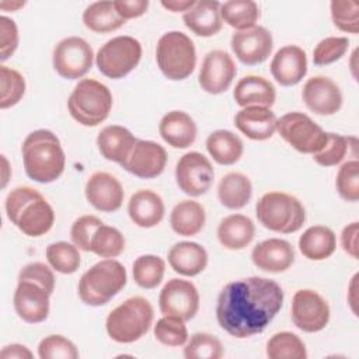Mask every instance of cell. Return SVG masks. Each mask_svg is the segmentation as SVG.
<instances>
[{"mask_svg":"<svg viewBox=\"0 0 359 359\" xmlns=\"http://www.w3.org/2000/svg\"><path fill=\"white\" fill-rule=\"evenodd\" d=\"M269 67L272 77L280 86H296L307 73L306 52L297 45H286L275 53Z\"/></svg>","mask_w":359,"mask_h":359,"instance_id":"cell-21","label":"cell"},{"mask_svg":"<svg viewBox=\"0 0 359 359\" xmlns=\"http://www.w3.org/2000/svg\"><path fill=\"white\" fill-rule=\"evenodd\" d=\"M255 215L265 229L282 234L296 233L306 222L303 203L296 196L280 191L264 194L255 205Z\"/></svg>","mask_w":359,"mask_h":359,"instance_id":"cell-6","label":"cell"},{"mask_svg":"<svg viewBox=\"0 0 359 359\" xmlns=\"http://www.w3.org/2000/svg\"><path fill=\"white\" fill-rule=\"evenodd\" d=\"M233 98L241 108L251 105L271 108L276 100V90L268 79L248 74L237 81L233 90Z\"/></svg>","mask_w":359,"mask_h":359,"instance_id":"cell-26","label":"cell"},{"mask_svg":"<svg viewBox=\"0 0 359 359\" xmlns=\"http://www.w3.org/2000/svg\"><path fill=\"white\" fill-rule=\"evenodd\" d=\"M156 62L160 72L172 81L189 77L196 66V49L192 39L181 31H168L156 46Z\"/></svg>","mask_w":359,"mask_h":359,"instance_id":"cell-8","label":"cell"},{"mask_svg":"<svg viewBox=\"0 0 359 359\" xmlns=\"http://www.w3.org/2000/svg\"><path fill=\"white\" fill-rule=\"evenodd\" d=\"M142 59V45L137 39L119 35L107 41L95 55L98 70L108 79L119 80L128 76Z\"/></svg>","mask_w":359,"mask_h":359,"instance_id":"cell-9","label":"cell"},{"mask_svg":"<svg viewBox=\"0 0 359 359\" xmlns=\"http://www.w3.org/2000/svg\"><path fill=\"white\" fill-rule=\"evenodd\" d=\"M0 108L7 109L21 101L25 94L24 76L8 66H0Z\"/></svg>","mask_w":359,"mask_h":359,"instance_id":"cell-41","label":"cell"},{"mask_svg":"<svg viewBox=\"0 0 359 359\" xmlns=\"http://www.w3.org/2000/svg\"><path fill=\"white\" fill-rule=\"evenodd\" d=\"M223 356L222 342L212 334L195 332L184 348L187 359H220Z\"/></svg>","mask_w":359,"mask_h":359,"instance_id":"cell-42","label":"cell"},{"mask_svg":"<svg viewBox=\"0 0 359 359\" xmlns=\"http://www.w3.org/2000/svg\"><path fill=\"white\" fill-rule=\"evenodd\" d=\"M290 316L293 324L309 334L324 330L330 321V306L327 300L311 289H300L293 294Z\"/></svg>","mask_w":359,"mask_h":359,"instance_id":"cell-12","label":"cell"},{"mask_svg":"<svg viewBox=\"0 0 359 359\" xmlns=\"http://www.w3.org/2000/svg\"><path fill=\"white\" fill-rule=\"evenodd\" d=\"M220 17L237 31L255 27L259 18V7L252 0H229L220 4Z\"/></svg>","mask_w":359,"mask_h":359,"instance_id":"cell-36","label":"cell"},{"mask_svg":"<svg viewBox=\"0 0 359 359\" xmlns=\"http://www.w3.org/2000/svg\"><path fill=\"white\" fill-rule=\"evenodd\" d=\"M112 108L109 88L94 79H81L67 98L72 118L83 126H97L104 122Z\"/></svg>","mask_w":359,"mask_h":359,"instance_id":"cell-7","label":"cell"},{"mask_svg":"<svg viewBox=\"0 0 359 359\" xmlns=\"http://www.w3.org/2000/svg\"><path fill=\"white\" fill-rule=\"evenodd\" d=\"M266 356L269 359H306L307 351L299 335L280 331L273 334L266 342Z\"/></svg>","mask_w":359,"mask_h":359,"instance_id":"cell-38","label":"cell"},{"mask_svg":"<svg viewBox=\"0 0 359 359\" xmlns=\"http://www.w3.org/2000/svg\"><path fill=\"white\" fill-rule=\"evenodd\" d=\"M337 248V236L327 226H311L299 238L300 252L310 261L330 258Z\"/></svg>","mask_w":359,"mask_h":359,"instance_id":"cell-31","label":"cell"},{"mask_svg":"<svg viewBox=\"0 0 359 359\" xmlns=\"http://www.w3.org/2000/svg\"><path fill=\"white\" fill-rule=\"evenodd\" d=\"M165 149L153 140H137L122 167L137 178L158 177L167 164Z\"/></svg>","mask_w":359,"mask_h":359,"instance_id":"cell-19","label":"cell"},{"mask_svg":"<svg viewBox=\"0 0 359 359\" xmlns=\"http://www.w3.org/2000/svg\"><path fill=\"white\" fill-rule=\"evenodd\" d=\"M24 6H25V1H1L0 3V8L3 11H17Z\"/></svg>","mask_w":359,"mask_h":359,"instance_id":"cell-56","label":"cell"},{"mask_svg":"<svg viewBox=\"0 0 359 359\" xmlns=\"http://www.w3.org/2000/svg\"><path fill=\"white\" fill-rule=\"evenodd\" d=\"M137 139L129 129L121 125H108L97 136V146L101 156L118 164H123L129 157Z\"/></svg>","mask_w":359,"mask_h":359,"instance_id":"cell-27","label":"cell"},{"mask_svg":"<svg viewBox=\"0 0 359 359\" xmlns=\"http://www.w3.org/2000/svg\"><path fill=\"white\" fill-rule=\"evenodd\" d=\"M206 213L203 206L192 199L178 202L170 213L171 229L184 237L196 236L205 226Z\"/></svg>","mask_w":359,"mask_h":359,"instance_id":"cell-33","label":"cell"},{"mask_svg":"<svg viewBox=\"0 0 359 359\" xmlns=\"http://www.w3.org/2000/svg\"><path fill=\"white\" fill-rule=\"evenodd\" d=\"M237 73L236 63L233 57L222 49L210 50L205 55L198 81L203 91L208 94H222L231 86Z\"/></svg>","mask_w":359,"mask_h":359,"instance_id":"cell-15","label":"cell"},{"mask_svg":"<svg viewBox=\"0 0 359 359\" xmlns=\"http://www.w3.org/2000/svg\"><path fill=\"white\" fill-rule=\"evenodd\" d=\"M153 318L151 303L142 296H133L109 311L105 320V330L112 341L132 344L147 334Z\"/></svg>","mask_w":359,"mask_h":359,"instance_id":"cell-4","label":"cell"},{"mask_svg":"<svg viewBox=\"0 0 359 359\" xmlns=\"http://www.w3.org/2000/svg\"><path fill=\"white\" fill-rule=\"evenodd\" d=\"M335 187L344 201H359V161L356 158L348 160L341 165L337 174Z\"/></svg>","mask_w":359,"mask_h":359,"instance_id":"cell-46","label":"cell"},{"mask_svg":"<svg viewBox=\"0 0 359 359\" xmlns=\"http://www.w3.org/2000/svg\"><path fill=\"white\" fill-rule=\"evenodd\" d=\"M158 133L171 147L187 149L195 142L198 128L195 121L187 112L170 111L161 118L158 123Z\"/></svg>","mask_w":359,"mask_h":359,"instance_id":"cell-25","label":"cell"},{"mask_svg":"<svg viewBox=\"0 0 359 359\" xmlns=\"http://www.w3.org/2000/svg\"><path fill=\"white\" fill-rule=\"evenodd\" d=\"M255 236L254 222L240 213L226 216L217 226V240L227 250L245 248Z\"/></svg>","mask_w":359,"mask_h":359,"instance_id":"cell-30","label":"cell"},{"mask_svg":"<svg viewBox=\"0 0 359 359\" xmlns=\"http://www.w3.org/2000/svg\"><path fill=\"white\" fill-rule=\"evenodd\" d=\"M165 213L161 196L151 189L136 191L128 202V215L130 220L143 229L157 226Z\"/></svg>","mask_w":359,"mask_h":359,"instance_id":"cell-24","label":"cell"},{"mask_svg":"<svg viewBox=\"0 0 359 359\" xmlns=\"http://www.w3.org/2000/svg\"><path fill=\"white\" fill-rule=\"evenodd\" d=\"M25 174L35 182L49 184L65 171L66 157L59 137L48 129H36L22 142Z\"/></svg>","mask_w":359,"mask_h":359,"instance_id":"cell-2","label":"cell"},{"mask_svg":"<svg viewBox=\"0 0 359 359\" xmlns=\"http://www.w3.org/2000/svg\"><path fill=\"white\" fill-rule=\"evenodd\" d=\"M38 356L41 359H77L79 351L66 337L52 334L39 342Z\"/></svg>","mask_w":359,"mask_h":359,"instance_id":"cell-47","label":"cell"},{"mask_svg":"<svg viewBox=\"0 0 359 359\" xmlns=\"http://www.w3.org/2000/svg\"><path fill=\"white\" fill-rule=\"evenodd\" d=\"M158 307L164 316L189 321L199 310V292L191 280L172 278L160 292Z\"/></svg>","mask_w":359,"mask_h":359,"instance_id":"cell-14","label":"cell"},{"mask_svg":"<svg viewBox=\"0 0 359 359\" xmlns=\"http://www.w3.org/2000/svg\"><path fill=\"white\" fill-rule=\"evenodd\" d=\"M220 4L216 0H199L192 8L184 13L182 20L188 29L195 35L209 38L216 35L223 25Z\"/></svg>","mask_w":359,"mask_h":359,"instance_id":"cell-28","label":"cell"},{"mask_svg":"<svg viewBox=\"0 0 359 359\" xmlns=\"http://www.w3.org/2000/svg\"><path fill=\"white\" fill-rule=\"evenodd\" d=\"M126 21L118 15L112 1H95L83 11V24L93 32L107 34L119 29Z\"/></svg>","mask_w":359,"mask_h":359,"instance_id":"cell-35","label":"cell"},{"mask_svg":"<svg viewBox=\"0 0 359 359\" xmlns=\"http://www.w3.org/2000/svg\"><path fill=\"white\" fill-rule=\"evenodd\" d=\"M276 130L286 143L304 154L317 153L327 140V132L309 115L297 111L282 115L276 122Z\"/></svg>","mask_w":359,"mask_h":359,"instance_id":"cell-10","label":"cell"},{"mask_svg":"<svg viewBox=\"0 0 359 359\" xmlns=\"http://www.w3.org/2000/svg\"><path fill=\"white\" fill-rule=\"evenodd\" d=\"M104 224L102 220L94 215H84L74 220L70 229V237L76 247L83 251H90V241L95 230Z\"/></svg>","mask_w":359,"mask_h":359,"instance_id":"cell-49","label":"cell"},{"mask_svg":"<svg viewBox=\"0 0 359 359\" xmlns=\"http://www.w3.org/2000/svg\"><path fill=\"white\" fill-rule=\"evenodd\" d=\"M276 115L266 107H244L234 116L236 128L251 140H266L276 132Z\"/></svg>","mask_w":359,"mask_h":359,"instance_id":"cell-23","label":"cell"},{"mask_svg":"<svg viewBox=\"0 0 359 359\" xmlns=\"http://www.w3.org/2000/svg\"><path fill=\"white\" fill-rule=\"evenodd\" d=\"M165 272V262L161 257L153 254H144L135 259L132 265L133 280L143 289L157 287Z\"/></svg>","mask_w":359,"mask_h":359,"instance_id":"cell-37","label":"cell"},{"mask_svg":"<svg viewBox=\"0 0 359 359\" xmlns=\"http://www.w3.org/2000/svg\"><path fill=\"white\" fill-rule=\"evenodd\" d=\"M126 280L125 266L114 258H105L81 275L77 286L79 297L87 306H104L125 287Z\"/></svg>","mask_w":359,"mask_h":359,"instance_id":"cell-5","label":"cell"},{"mask_svg":"<svg viewBox=\"0 0 359 359\" xmlns=\"http://www.w3.org/2000/svg\"><path fill=\"white\" fill-rule=\"evenodd\" d=\"M206 150L220 165L236 164L244 151L243 140L227 129H217L206 139Z\"/></svg>","mask_w":359,"mask_h":359,"instance_id":"cell-34","label":"cell"},{"mask_svg":"<svg viewBox=\"0 0 359 359\" xmlns=\"http://www.w3.org/2000/svg\"><path fill=\"white\" fill-rule=\"evenodd\" d=\"M195 0H163L161 6L172 13H187L195 6Z\"/></svg>","mask_w":359,"mask_h":359,"instance_id":"cell-55","label":"cell"},{"mask_svg":"<svg viewBox=\"0 0 359 359\" xmlns=\"http://www.w3.org/2000/svg\"><path fill=\"white\" fill-rule=\"evenodd\" d=\"M8 220L25 236L41 237L55 223V212L43 195L31 187H17L4 202Z\"/></svg>","mask_w":359,"mask_h":359,"instance_id":"cell-3","label":"cell"},{"mask_svg":"<svg viewBox=\"0 0 359 359\" xmlns=\"http://www.w3.org/2000/svg\"><path fill=\"white\" fill-rule=\"evenodd\" d=\"M45 255L52 269L63 275L74 273L81 262L79 247L67 241H56L49 244Z\"/></svg>","mask_w":359,"mask_h":359,"instance_id":"cell-40","label":"cell"},{"mask_svg":"<svg viewBox=\"0 0 359 359\" xmlns=\"http://www.w3.org/2000/svg\"><path fill=\"white\" fill-rule=\"evenodd\" d=\"M112 4L118 15L122 17L125 21L142 17L149 8L147 0H115L112 1Z\"/></svg>","mask_w":359,"mask_h":359,"instance_id":"cell-52","label":"cell"},{"mask_svg":"<svg viewBox=\"0 0 359 359\" xmlns=\"http://www.w3.org/2000/svg\"><path fill=\"white\" fill-rule=\"evenodd\" d=\"M251 259L258 269L279 273L287 271L293 265L294 250L286 240L268 238L252 248Z\"/></svg>","mask_w":359,"mask_h":359,"instance_id":"cell-22","label":"cell"},{"mask_svg":"<svg viewBox=\"0 0 359 359\" xmlns=\"http://www.w3.org/2000/svg\"><path fill=\"white\" fill-rule=\"evenodd\" d=\"M283 290L273 279L250 276L227 283L219 293L216 318L234 338L261 334L283 306Z\"/></svg>","mask_w":359,"mask_h":359,"instance_id":"cell-1","label":"cell"},{"mask_svg":"<svg viewBox=\"0 0 359 359\" xmlns=\"http://www.w3.org/2000/svg\"><path fill=\"white\" fill-rule=\"evenodd\" d=\"M349 48L346 36H327L321 39L313 50V63L317 66H327L339 60Z\"/></svg>","mask_w":359,"mask_h":359,"instance_id":"cell-48","label":"cell"},{"mask_svg":"<svg viewBox=\"0 0 359 359\" xmlns=\"http://www.w3.org/2000/svg\"><path fill=\"white\" fill-rule=\"evenodd\" d=\"M334 25L348 34L359 32V4L353 0H334L330 4Z\"/></svg>","mask_w":359,"mask_h":359,"instance_id":"cell-45","label":"cell"},{"mask_svg":"<svg viewBox=\"0 0 359 359\" xmlns=\"http://www.w3.org/2000/svg\"><path fill=\"white\" fill-rule=\"evenodd\" d=\"M252 196V185L243 172L231 171L224 174L217 185V198L220 203L231 210L244 208Z\"/></svg>","mask_w":359,"mask_h":359,"instance_id":"cell-32","label":"cell"},{"mask_svg":"<svg viewBox=\"0 0 359 359\" xmlns=\"http://www.w3.org/2000/svg\"><path fill=\"white\" fill-rule=\"evenodd\" d=\"M156 339L165 346H182L188 341L185 321L175 316L161 317L153 328Z\"/></svg>","mask_w":359,"mask_h":359,"instance_id":"cell-43","label":"cell"},{"mask_svg":"<svg viewBox=\"0 0 359 359\" xmlns=\"http://www.w3.org/2000/svg\"><path fill=\"white\" fill-rule=\"evenodd\" d=\"M50 293L32 280H18L13 303L18 317L28 324H38L49 316Z\"/></svg>","mask_w":359,"mask_h":359,"instance_id":"cell-17","label":"cell"},{"mask_svg":"<svg viewBox=\"0 0 359 359\" xmlns=\"http://www.w3.org/2000/svg\"><path fill=\"white\" fill-rule=\"evenodd\" d=\"M32 356V352L25 345L21 344L6 345L0 352L1 359H31Z\"/></svg>","mask_w":359,"mask_h":359,"instance_id":"cell-54","label":"cell"},{"mask_svg":"<svg viewBox=\"0 0 359 359\" xmlns=\"http://www.w3.org/2000/svg\"><path fill=\"white\" fill-rule=\"evenodd\" d=\"M53 69L67 80L81 79L93 66L94 52L90 43L80 36L63 38L53 49Z\"/></svg>","mask_w":359,"mask_h":359,"instance_id":"cell-11","label":"cell"},{"mask_svg":"<svg viewBox=\"0 0 359 359\" xmlns=\"http://www.w3.org/2000/svg\"><path fill=\"white\" fill-rule=\"evenodd\" d=\"M168 264L174 272L182 276H196L208 265L206 250L195 241L175 243L168 251Z\"/></svg>","mask_w":359,"mask_h":359,"instance_id":"cell-29","label":"cell"},{"mask_svg":"<svg viewBox=\"0 0 359 359\" xmlns=\"http://www.w3.org/2000/svg\"><path fill=\"white\" fill-rule=\"evenodd\" d=\"M1 163H3V182H1V188H4L7 185V181H8V161L6 158L4 154H1Z\"/></svg>","mask_w":359,"mask_h":359,"instance_id":"cell-57","label":"cell"},{"mask_svg":"<svg viewBox=\"0 0 359 359\" xmlns=\"http://www.w3.org/2000/svg\"><path fill=\"white\" fill-rule=\"evenodd\" d=\"M125 250L123 234L112 226L101 224L90 241V251L101 258H116Z\"/></svg>","mask_w":359,"mask_h":359,"instance_id":"cell-39","label":"cell"},{"mask_svg":"<svg viewBox=\"0 0 359 359\" xmlns=\"http://www.w3.org/2000/svg\"><path fill=\"white\" fill-rule=\"evenodd\" d=\"M349 139L339 133L327 132V140L325 144L313 154V160L323 167H334L339 164L349 149Z\"/></svg>","mask_w":359,"mask_h":359,"instance_id":"cell-44","label":"cell"},{"mask_svg":"<svg viewBox=\"0 0 359 359\" xmlns=\"http://www.w3.org/2000/svg\"><path fill=\"white\" fill-rule=\"evenodd\" d=\"M86 198L100 212H116L123 203V188L116 177L105 171H97L87 180Z\"/></svg>","mask_w":359,"mask_h":359,"instance_id":"cell-20","label":"cell"},{"mask_svg":"<svg viewBox=\"0 0 359 359\" xmlns=\"http://www.w3.org/2000/svg\"><path fill=\"white\" fill-rule=\"evenodd\" d=\"M18 280H32L45 287L50 294L55 290V275L52 269L42 262H31L25 265L18 273Z\"/></svg>","mask_w":359,"mask_h":359,"instance_id":"cell-50","label":"cell"},{"mask_svg":"<svg viewBox=\"0 0 359 359\" xmlns=\"http://www.w3.org/2000/svg\"><path fill=\"white\" fill-rule=\"evenodd\" d=\"M358 234H359V223L358 222H352V223L346 224L341 233V245H342L344 251L348 255H351L353 259L359 258Z\"/></svg>","mask_w":359,"mask_h":359,"instance_id":"cell-53","label":"cell"},{"mask_svg":"<svg viewBox=\"0 0 359 359\" xmlns=\"http://www.w3.org/2000/svg\"><path fill=\"white\" fill-rule=\"evenodd\" d=\"M18 28L10 17H0V59L6 62L18 46Z\"/></svg>","mask_w":359,"mask_h":359,"instance_id":"cell-51","label":"cell"},{"mask_svg":"<svg viewBox=\"0 0 359 359\" xmlns=\"http://www.w3.org/2000/svg\"><path fill=\"white\" fill-rule=\"evenodd\" d=\"M230 46L236 57L248 66L265 62L273 48L272 34L261 25L237 31L231 35Z\"/></svg>","mask_w":359,"mask_h":359,"instance_id":"cell-16","label":"cell"},{"mask_svg":"<svg viewBox=\"0 0 359 359\" xmlns=\"http://www.w3.org/2000/svg\"><path fill=\"white\" fill-rule=\"evenodd\" d=\"M213 178L215 171L210 161L199 151H188L177 161V185L189 196H201L206 194L213 184Z\"/></svg>","mask_w":359,"mask_h":359,"instance_id":"cell-13","label":"cell"},{"mask_svg":"<svg viewBox=\"0 0 359 359\" xmlns=\"http://www.w3.org/2000/svg\"><path fill=\"white\" fill-rule=\"evenodd\" d=\"M306 107L323 116L337 114L342 107V93L338 84L325 76H314L309 79L302 91Z\"/></svg>","mask_w":359,"mask_h":359,"instance_id":"cell-18","label":"cell"}]
</instances>
